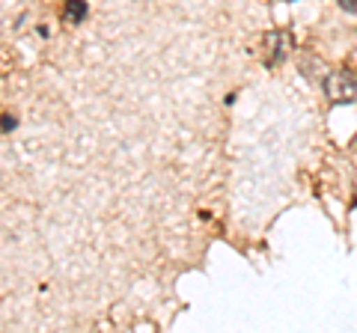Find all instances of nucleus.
I'll return each instance as SVG.
<instances>
[{"instance_id":"nucleus-1","label":"nucleus","mask_w":357,"mask_h":333,"mask_svg":"<svg viewBox=\"0 0 357 333\" xmlns=\"http://www.w3.org/2000/svg\"><path fill=\"white\" fill-rule=\"evenodd\" d=\"M321 86H325V95L331 98V102H351V98L357 95V75L331 72V75H325Z\"/></svg>"},{"instance_id":"nucleus-2","label":"nucleus","mask_w":357,"mask_h":333,"mask_svg":"<svg viewBox=\"0 0 357 333\" xmlns=\"http://www.w3.org/2000/svg\"><path fill=\"white\" fill-rule=\"evenodd\" d=\"M289 45H292V36L283 30H274L265 36V65H277L286 60L289 54Z\"/></svg>"},{"instance_id":"nucleus-3","label":"nucleus","mask_w":357,"mask_h":333,"mask_svg":"<svg viewBox=\"0 0 357 333\" xmlns=\"http://www.w3.org/2000/svg\"><path fill=\"white\" fill-rule=\"evenodd\" d=\"M84 15H86V3H84V0H66L63 18L69 21V24H77V21H84Z\"/></svg>"},{"instance_id":"nucleus-4","label":"nucleus","mask_w":357,"mask_h":333,"mask_svg":"<svg viewBox=\"0 0 357 333\" xmlns=\"http://www.w3.org/2000/svg\"><path fill=\"white\" fill-rule=\"evenodd\" d=\"M18 125V119L13 114H3V119H0V131H13Z\"/></svg>"},{"instance_id":"nucleus-5","label":"nucleus","mask_w":357,"mask_h":333,"mask_svg":"<svg viewBox=\"0 0 357 333\" xmlns=\"http://www.w3.org/2000/svg\"><path fill=\"white\" fill-rule=\"evenodd\" d=\"M342 9H349V13H357V0H340Z\"/></svg>"}]
</instances>
